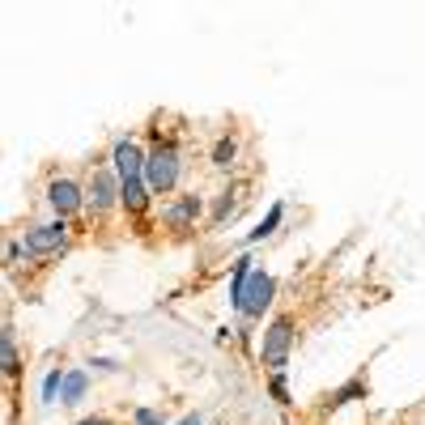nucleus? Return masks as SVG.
Instances as JSON below:
<instances>
[{
  "label": "nucleus",
  "instance_id": "f257e3e1",
  "mask_svg": "<svg viewBox=\"0 0 425 425\" xmlns=\"http://www.w3.org/2000/svg\"><path fill=\"white\" fill-rule=\"evenodd\" d=\"M111 162H115V175H120V187H124V208L128 212H141L149 204V183H145V153L136 149L132 136L115 141V153H111Z\"/></svg>",
  "mask_w": 425,
  "mask_h": 425
},
{
  "label": "nucleus",
  "instance_id": "f03ea898",
  "mask_svg": "<svg viewBox=\"0 0 425 425\" xmlns=\"http://www.w3.org/2000/svg\"><path fill=\"white\" fill-rule=\"evenodd\" d=\"M145 183H149V192H157V196L175 192V183H179V145H175V141H157V145L145 153Z\"/></svg>",
  "mask_w": 425,
  "mask_h": 425
},
{
  "label": "nucleus",
  "instance_id": "7ed1b4c3",
  "mask_svg": "<svg viewBox=\"0 0 425 425\" xmlns=\"http://www.w3.org/2000/svg\"><path fill=\"white\" fill-rule=\"evenodd\" d=\"M273 294H277V281H273L268 273H259V268H255V273H251V281L243 285V294H238L230 306H234V310H243V315H251V319H259L264 310L273 306Z\"/></svg>",
  "mask_w": 425,
  "mask_h": 425
},
{
  "label": "nucleus",
  "instance_id": "20e7f679",
  "mask_svg": "<svg viewBox=\"0 0 425 425\" xmlns=\"http://www.w3.org/2000/svg\"><path fill=\"white\" fill-rule=\"evenodd\" d=\"M115 200L124 204V187H120V175L115 171H94L89 175V183H85V204L94 208V212H111L115 208Z\"/></svg>",
  "mask_w": 425,
  "mask_h": 425
},
{
  "label": "nucleus",
  "instance_id": "39448f33",
  "mask_svg": "<svg viewBox=\"0 0 425 425\" xmlns=\"http://www.w3.org/2000/svg\"><path fill=\"white\" fill-rule=\"evenodd\" d=\"M64 238H69V226H64V217H56V222H47V226H34L22 238V251L26 255H47V251H60Z\"/></svg>",
  "mask_w": 425,
  "mask_h": 425
},
{
  "label": "nucleus",
  "instance_id": "423d86ee",
  "mask_svg": "<svg viewBox=\"0 0 425 425\" xmlns=\"http://www.w3.org/2000/svg\"><path fill=\"white\" fill-rule=\"evenodd\" d=\"M289 345H294V319H277V324L264 332V361L273 370H281L285 357H289Z\"/></svg>",
  "mask_w": 425,
  "mask_h": 425
},
{
  "label": "nucleus",
  "instance_id": "0eeeda50",
  "mask_svg": "<svg viewBox=\"0 0 425 425\" xmlns=\"http://www.w3.org/2000/svg\"><path fill=\"white\" fill-rule=\"evenodd\" d=\"M47 200H51V208H56L60 217H69V212H77V208L85 204V192H81L73 179H51V187H47Z\"/></svg>",
  "mask_w": 425,
  "mask_h": 425
},
{
  "label": "nucleus",
  "instance_id": "6e6552de",
  "mask_svg": "<svg viewBox=\"0 0 425 425\" xmlns=\"http://www.w3.org/2000/svg\"><path fill=\"white\" fill-rule=\"evenodd\" d=\"M196 217H200V196H179V200L166 208V226H171V230H187Z\"/></svg>",
  "mask_w": 425,
  "mask_h": 425
},
{
  "label": "nucleus",
  "instance_id": "1a4fd4ad",
  "mask_svg": "<svg viewBox=\"0 0 425 425\" xmlns=\"http://www.w3.org/2000/svg\"><path fill=\"white\" fill-rule=\"evenodd\" d=\"M85 391H89V375H85V370H69V375H64V391H60V404H81L85 400Z\"/></svg>",
  "mask_w": 425,
  "mask_h": 425
},
{
  "label": "nucleus",
  "instance_id": "9d476101",
  "mask_svg": "<svg viewBox=\"0 0 425 425\" xmlns=\"http://www.w3.org/2000/svg\"><path fill=\"white\" fill-rule=\"evenodd\" d=\"M281 217H285V204H273V208H268V217H264V222H259V226L247 234V243H259V238H268V234L281 226Z\"/></svg>",
  "mask_w": 425,
  "mask_h": 425
},
{
  "label": "nucleus",
  "instance_id": "9b49d317",
  "mask_svg": "<svg viewBox=\"0 0 425 425\" xmlns=\"http://www.w3.org/2000/svg\"><path fill=\"white\" fill-rule=\"evenodd\" d=\"M64 375H69V370H47V379H43V404H56V396L64 391Z\"/></svg>",
  "mask_w": 425,
  "mask_h": 425
},
{
  "label": "nucleus",
  "instance_id": "f8f14e48",
  "mask_svg": "<svg viewBox=\"0 0 425 425\" xmlns=\"http://www.w3.org/2000/svg\"><path fill=\"white\" fill-rule=\"evenodd\" d=\"M234 157H238L234 136H222L217 145H212V166H234Z\"/></svg>",
  "mask_w": 425,
  "mask_h": 425
},
{
  "label": "nucleus",
  "instance_id": "ddd939ff",
  "mask_svg": "<svg viewBox=\"0 0 425 425\" xmlns=\"http://www.w3.org/2000/svg\"><path fill=\"white\" fill-rule=\"evenodd\" d=\"M5 375H9V379L17 375V349H13V336H9V332H5Z\"/></svg>",
  "mask_w": 425,
  "mask_h": 425
},
{
  "label": "nucleus",
  "instance_id": "4468645a",
  "mask_svg": "<svg viewBox=\"0 0 425 425\" xmlns=\"http://www.w3.org/2000/svg\"><path fill=\"white\" fill-rule=\"evenodd\" d=\"M273 400H277V404H289V387H285V375H281V370L273 375Z\"/></svg>",
  "mask_w": 425,
  "mask_h": 425
},
{
  "label": "nucleus",
  "instance_id": "2eb2a0df",
  "mask_svg": "<svg viewBox=\"0 0 425 425\" xmlns=\"http://www.w3.org/2000/svg\"><path fill=\"white\" fill-rule=\"evenodd\" d=\"M136 425H166V421L157 417L153 408H136Z\"/></svg>",
  "mask_w": 425,
  "mask_h": 425
},
{
  "label": "nucleus",
  "instance_id": "dca6fc26",
  "mask_svg": "<svg viewBox=\"0 0 425 425\" xmlns=\"http://www.w3.org/2000/svg\"><path fill=\"white\" fill-rule=\"evenodd\" d=\"M5 259L17 264V259H22V243H9V247H5Z\"/></svg>",
  "mask_w": 425,
  "mask_h": 425
},
{
  "label": "nucleus",
  "instance_id": "f3484780",
  "mask_svg": "<svg viewBox=\"0 0 425 425\" xmlns=\"http://www.w3.org/2000/svg\"><path fill=\"white\" fill-rule=\"evenodd\" d=\"M89 366H98V370H120V361H111V357H94Z\"/></svg>",
  "mask_w": 425,
  "mask_h": 425
},
{
  "label": "nucleus",
  "instance_id": "a211bd4d",
  "mask_svg": "<svg viewBox=\"0 0 425 425\" xmlns=\"http://www.w3.org/2000/svg\"><path fill=\"white\" fill-rule=\"evenodd\" d=\"M179 425H204V421H200V412H192V417H183Z\"/></svg>",
  "mask_w": 425,
  "mask_h": 425
},
{
  "label": "nucleus",
  "instance_id": "6ab92c4d",
  "mask_svg": "<svg viewBox=\"0 0 425 425\" xmlns=\"http://www.w3.org/2000/svg\"><path fill=\"white\" fill-rule=\"evenodd\" d=\"M81 425H111V421H102V417H85Z\"/></svg>",
  "mask_w": 425,
  "mask_h": 425
}]
</instances>
